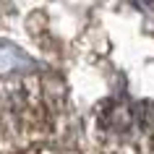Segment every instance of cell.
Segmentation results:
<instances>
[{
  "instance_id": "6da1fadb",
  "label": "cell",
  "mask_w": 154,
  "mask_h": 154,
  "mask_svg": "<svg viewBox=\"0 0 154 154\" xmlns=\"http://www.w3.org/2000/svg\"><path fill=\"white\" fill-rule=\"evenodd\" d=\"M55 125V102L37 76H0V154H26Z\"/></svg>"
},
{
  "instance_id": "7a4b0ae2",
  "label": "cell",
  "mask_w": 154,
  "mask_h": 154,
  "mask_svg": "<svg viewBox=\"0 0 154 154\" xmlns=\"http://www.w3.org/2000/svg\"><path fill=\"white\" fill-rule=\"evenodd\" d=\"M86 154H154V102L102 99L84 125Z\"/></svg>"
},
{
  "instance_id": "3957f363",
  "label": "cell",
  "mask_w": 154,
  "mask_h": 154,
  "mask_svg": "<svg viewBox=\"0 0 154 154\" xmlns=\"http://www.w3.org/2000/svg\"><path fill=\"white\" fill-rule=\"evenodd\" d=\"M29 154H63V152H50V149H37V152H29Z\"/></svg>"
},
{
  "instance_id": "277c9868",
  "label": "cell",
  "mask_w": 154,
  "mask_h": 154,
  "mask_svg": "<svg viewBox=\"0 0 154 154\" xmlns=\"http://www.w3.org/2000/svg\"><path fill=\"white\" fill-rule=\"evenodd\" d=\"M146 3H149V5H152V8H154V0H146Z\"/></svg>"
}]
</instances>
